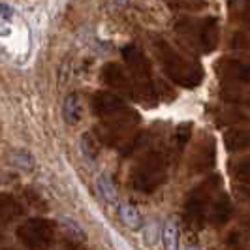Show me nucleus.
<instances>
[{"label": "nucleus", "mask_w": 250, "mask_h": 250, "mask_svg": "<svg viewBox=\"0 0 250 250\" xmlns=\"http://www.w3.org/2000/svg\"><path fill=\"white\" fill-rule=\"evenodd\" d=\"M96 190H98V194H100V198L105 203H109V205H119V194H117V187H115V183H113V179L107 173H102L98 179H96Z\"/></svg>", "instance_id": "16"}, {"label": "nucleus", "mask_w": 250, "mask_h": 250, "mask_svg": "<svg viewBox=\"0 0 250 250\" xmlns=\"http://www.w3.org/2000/svg\"><path fill=\"white\" fill-rule=\"evenodd\" d=\"M222 187V179L218 175H209L201 185L194 188L185 203V220L190 228H201L207 222V211L213 198Z\"/></svg>", "instance_id": "5"}, {"label": "nucleus", "mask_w": 250, "mask_h": 250, "mask_svg": "<svg viewBox=\"0 0 250 250\" xmlns=\"http://www.w3.org/2000/svg\"><path fill=\"white\" fill-rule=\"evenodd\" d=\"M12 19H13V10L8 6V4L0 2V21L8 23V21H12Z\"/></svg>", "instance_id": "25"}, {"label": "nucleus", "mask_w": 250, "mask_h": 250, "mask_svg": "<svg viewBox=\"0 0 250 250\" xmlns=\"http://www.w3.org/2000/svg\"><path fill=\"white\" fill-rule=\"evenodd\" d=\"M123 59H125L130 77L136 87V100L143 102L145 105H156L158 94H156V81L152 79L149 59L143 55V51L138 45L128 43L123 47Z\"/></svg>", "instance_id": "2"}, {"label": "nucleus", "mask_w": 250, "mask_h": 250, "mask_svg": "<svg viewBox=\"0 0 250 250\" xmlns=\"http://www.w3.org/2000/svg\"><path fill=\"white\" fill-rule=\"evenodd\" d=\"M167 177V156L162 150H150L139 160L132 173L130 185L141 194H152L164 185Z\"/></svg>", "instance_id": "3"}, {"label": "nucleus", "mask_w": 250, "mask_h": 250, "mask_svg": "<svg viewBox=\"0 0 250 250\" xmlns=\"http://www.w3.org/2000/svg\"><path fill=\"white\" fill-rule=\"evenodd\" d=\"M229 17L237 23L249 25L250 19V0H228Z\"/></svg>", "instance_id": "17"}, {"label": "nucleus", "mask_w": 250, "mask_h": 250, "mask_svg": "<svg viewBox=\"0 0 250 250\" xmlns=\"http://www.w3.org/2000/svg\"><path fill=\"white\" fill-rule=\"evenodd\" d=\"M192 138V125L190 123H183L175 128V134H173V141H171V147L175 152H181L188 145V141Z\"/></svg>", "instance_id": "19"}, {"label": "nucleus", "mask_w": 250, "mask_h": 250, "mask_svg": "<svg viewBox=\"0 0 250 250\" xmlns=\"http://www.w3.org/2000/svg\"><path fill=\"white\" fill-rule=\"evenodd\" d=\"M162 243L166 250H179V226L171 218L164 222Z\"/></svg>", "instance_id": "18"}, {"label": "nucleus", "mask_w": 250, "mask_h": 250, "mask_svg": "<svg viewBox=\"0 0 250 250\" xmlns=\"http://www.w3.org/2000/svg\"><path fill=\"white\" fill-rule=\"evenodd\" d=\"M90 107L96 117L100 119H111L117 115H123V113L130 111V105L123 100V96H119L117 92L111 90H100L92 96L90 102Z\"/></svg>", "instance_id": "8"}, {"label": "nucleus", "mask_w": 250, "mask_h": 250, "mask_svg": "<svg viewBox=\"0 0 250 250\" xmlns=\"http://www.w3.org/2000/svg\"><path fill=\"white\" fill-rule=\"evenodd\" d=\"M231 214H233V205H231L229 196L224 194V192H218L213 198V201H211V205H209L207 220L213 226H216V228H220V226L228 224Z\"/></svg>", "instance_id": "11"}, {"label": "nucleus", "mask_w": 250, "mask_h": 250, "mask_svg": "<svg viewBox=\"0 0 250 250\" xmlns=\"http://www.w3.org/2000/svg\"><path fill=\"white\" fill-rule=\"evenodd\" d=\"M62 250H85V249H83V245H81L79 241H74V239H68V241H64Z\"/></svg>", "instance_id": "27"}, {"label": "nucleus", "mask_w": 250, "mask_h": 250, "mask_svg": "<svg viewBox=\"0 0 250 250\" xmlns=\"http://www.w3.org/2000/svg\"><path fill=\"white\" fill-rule=\"evenodd\" d=\"M61 222H62L64 229H66V233H68V237H70V239H74V241H79V243H83V241L87 239V233L83 231V228L77 224L74 218L62 216V218H61Z\"/></svg>", "instance_id": "21"}, {"label": "nucleus", "mask_w": 250, "mask_h": 250, "mask_svg": "<svg viewBox=\"0 0 250 250\" xmlns=\"http://www.w3.org/2000/svg\"><path fill=\"white\" fill-rule=\"evenodd\" d=\"M0 250H13V249H0Z\"/></svg>", "instance_id": "30"}, {"label": "nucleus", "mask_w": 250, "mask_h": 250, "mask_svg": "<svg viewBox=\"0 0 250 250\" xmlns=\"http://www.w3.org/2000/svg\"><path fill=\"white\" fill-rule=\"evenodd\" d=\"M233 177L239 183H243L245 187H249L250 183V158H241L233 166Z\"/></svg>", "instance_id": "23"}, {"label": "nucleus", "mask_w": 250, "mask_h": 250, "mask_svg": "<svg viewBox=\"0 0 250 250\" xmlns=\"http://www.w3.org/2000/svg\"><path fill=\"white\" fill-rule=\"evenodd\" d=\"M154 57L162 66L164 74L167 75L175 85L185 88H196L203 81V70L196 61L187 59L164 38L154 36L150 42Z\"/></svg>", "instance_id": "1"}, {"label": "nucleus", "mask_w": 250, "mask_h": 250, "mask_svg": "<svg viewBox=\"0 0 250 250\" xmlns=\"http://www.w3.org/2000/svg\"><path fill=\"white\" fill-rule=\"evenodd\" d=\"M102 79L105 85L117 90L119 96H125L128 100H136V87L130 74L117 62H107L102 68Z\"/></svg>", "instance_id": "7"}, {"label": "nucleus", "mask_w": 250, "mask_h": 250, "mask_svg": "<svg viewBox=\"0 0 250 250\" xmlns=\"http://www.w3.org/2000/svg\"><path fill=\"white\" fill-rule=\"evenodd\" d=\"M226 149L229 152H239V150L249 149L250 145V134L245 128H231L224 134Z\"/></svg>", "instance_id": "14"}, {"label": "nucleus", "mask_w": 250, "mask_h": 250, "mask_svg": "<svg viewBox=\"0 0 250 250\" xmlns=\"http://www.w3.org/2000/svg\"><path fill=\"white\" fill-rule=\"evenodd\" d=\"M222 98L226 102H241V104H249V92H247V87L239 88V85H228V87L222 90Z\"/></svg>", "instance_id": "20"}, {"label": "nucleus", "mask_w": 250, "mask_h": 250, "mask_svg": "<svg viewBox=\"0 0 250 250\" xmlns=\"http://www.w3.org/2000/svg\"><path fill=\"white\" fill-rule=\"evenodd\" d=\"M128 2H130V0H115V4H117V6H126Z\"/></svg>", "instance_id": "28"}, {"label": "nucleus", "mask_w": 250, "mask_h": 250, "mask_svg": "<svg viewBox=\"0 0 250 250\" xmlns=\"http://www.w3.org/2000/svg\"><path fill=\"white\" fill-rule=\"evenodd\" d=\"M119 218L121 222L130 228V229H141L143 228V216L138 211V207H134L132 203H119Z\"/></svg>", "instance_id": "15"}, {"label": "nucleus", "mask_w": 250, "mask_h": 250, "mask_svg": "<svg viewBox=\"0 0 250 250\" xmlns=\"http://www.w3.org/2000/svg\"><path fill=\"white\" fill-rule=\"evenodd\" d=\"M62 117L68 126H75L81 123L83 119V104L77 92H72L66 96V100L62 104Z\"/></svg>", "instance_id": "13"}, {"label": "nucleus", "mask_w": 250, "mask_h": 250, "mask_svg": "<svg viewBox=\"0 0 250 250\" xmlns=\"http://www.w3.org/2000/svg\"><path fill=\"white\" fill-rule=\"evenodd\" d=\"M55 235L57 224L43 216L25 220L17 228V237L28 250H49L55 243Z\"/></svg>", "instance_id": "6"}, {"label": "nucleus", "mask_w": 250, "mask_h": 250, "mask_svg": "<svg viewBox=\"0 0 250 250\" xmlns=\"http://www.w3.org/2000/svg\"><path fill=\"white\" fill-rule=\"evenodd\" d=\"M187 250H200V249H198V247H188Z\"/></svg>", "instance_id": "29"}, {"label": "nucleus", "mask_w": 250, "mask_h": 250, "mask_svg": "<svg viewBox=\"0 0 250 250\" xmlns=\"http://www.w3.org/2000/svg\"><path fill=\"white\" fill-rule=\"evenodd\" d=\"M12 158H13V164H15L17 167L25 169V171H30V169L34 167V158H32V154L26 152V150H15Z\"/></svg>", "instance_id": "24"}, {"label": "nucleus", "mask_w": 250, "mask_h": 250, "mask_svg": "<svg viewBox=\"0 0 250 250\" xmlns=\"http://www.w3.org/2000/svg\"><path fill=\"white\" fill-rule=\"evenodd\" d=\"M233 40H235V42H231V45H233V47H243V49H247V47H249V40H247V34H241V32H239V34H235V36H233Z\"/></svg>", "instance_id": "26"}, {"label": "nucleus", "mask_w": 250, "mask_h": 250, "mask_svg": "<svg viewBox=\"0 0 250 250\" xmlns=\"http://www.w3.org/2000/svg\"><path fill=\"white\" fill-rule=\"evenodd\" d=\"M21 214H23V205L12 194L0 192V226L17 220Z\"/></svg>", "instance_id": "12"}, {"label": "nucleus", "mask_w": 250, "mask_h": 250, "mask_svg": "<svg viewBox=\"0 0 250 250\" xmlns=\"http://www.w3.org/2000/svg\"><path fill=\"white\" fill-rule=\"evenodd\" d=\"M214 156H216L214 139L203 136V139L196 145V149H194V152H192L190 169L196 171V173H207V171L214 166Z\"/></svg>", "instance_id": "10"}, {"label": "nucleus", "mask_w": 250, "mask_h": 250, "mask_svg": "<svg viewBox=\"0 0 250 250\" xmlns=\"http://www.w3.org/2000/svg\"><path fill=\"white\" fill-rule=\"evenodd\" d=\"M216 74L231 85H249V64L239 59H220L216 62Z\"/></svg>", "instance_id": "9"}, {"label": "nucleus", "mask_w": 250, "mask_h": 250, "mask_svg": "<svg viewBox=\"0 0 250 250\" xmlns=\"http://www.w3.org/2000/svg\"><path fill=\"white\" fill-rule=\"evenodd\" d=\"M81 150H83V154H85L87 160L94 162V160L98 158L100 147H98V143L94 141V138H92L90 134H83V136H81Z\"/></svg>", "instance_id": "22"}, {"label": "nucleus", "mask_w": 250, "mask_h": 250, "mask_svg": "<svg viewBox=\"0 0 250 250\" xmlns=\"http://www.w3.org/2000/svg\"><path fill=\"white\" fill-rule=\"evenodd\" d=\"M175 30L187 40L192 47L201 53H211L218 45V21L216 17H205V19H179L175 23Z\"/></svg>", "instance_id": "4"}]
</instances>
